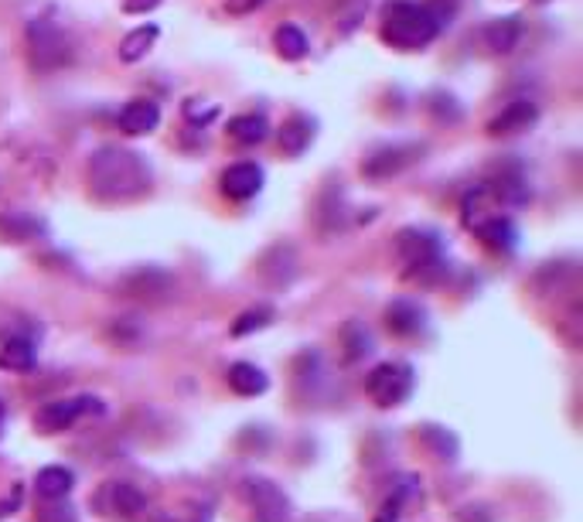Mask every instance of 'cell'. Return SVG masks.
<instances>
[{
    "label": "cell",
    "instance_id": "6da1fadb",
    "mask_svg": "<svg viewBox=\"0 0 583 522\" xmlns=\"http://www.w3.org/2000/svg\"><path fill=\"white\" fill-rule=\"evenodd\" d=\"M89 192L99 202H137L151 192V168L137 151L127 147H99L89 157Z\"/></svg>",
    "mask_w": 583,
    "mask_h": 522
},
{
    "label": "cell",
    "instance_id": "7a4b0ae2",
    "mask_svg": "<svg viewBox=\"0 0 583 522\" xmlns=\"http://www.w3.org/2000/svg\"><path fill=\"white\" fill-rule=\"evenodd\" d=\"M444 28V18L430 4L416 0H389L379 18V38L396 52H420Z\"/></svg>",
    "mask_w": 583,
    "mask_h": 522
},
{
    "label": "cell",
    "instance_id": "3957f363",
    "mask_svg": "<svg viewBox=\"0 0 583 522\" xmlns=\"http://www.w3.org/2000/svg\"><path fill=\"white\" fill-rule=\"evenodd\" d=\"M28 55L31 69L38 72H58L76 58V41L55 18L41 14V18L28 21Z\"/></svg>",
    "mask_w": 583,
    "mask_h": 522
},
{
    "label": "cell",
    "instance_id": "277c9868",
    "mask_svg": "<svg viewBox=\"0 0 583 522\" xmlns=\"http://www.w3.org/2000/svg\"><path fill=\"white\" fill-rule=\"evenodd\" d=\"M399 260H403V273L410 280H420V284H433V280L444 277L447 260H444V246L440 239L427 229H406L399 232Z\"/></svg>",
    "mask_w": 583,
    "mask_h": 522
},
{
    "label": "cell",
    "instance_id": "5b68a950",
    "mask_svg": "<svg viewBox=\"0 0 583 522\" xmlns=\"http://www.w3.org/2000/svg\"><path fill=\"white\" fill-rule=\"evenodd\" d=\"M93 413H103V400L82 393V396H62V400L45 403L35 413V427L41 434H62V430H72L79 420L93 417Z\"/></svg>",
    "mask_w": 583,
    "mask_h": 522
},
{
    "label": "cell",
    "instance_id": "8992f818",
    "mask_svg": "<svg viewBox=\"0 0 583 522\" xmlns=\"http://www.w3.org/2000/svg\"><path fill=\"white\" fill-rule=\"evenodd\" d=\"M365 393L376 406H399L413 393V369L406 362H382L365 379Z\"/></svg>",
    "mask_w": 583,
    "mask_h": 522
},
{
    "label": "cell",
    "instance_id": "52a82bcc",
    "mask_svg": "<svg viewBox=\"0 0 583 522\" xmlns=\"http://www.w3.org/2000/svg\"><path fill=\"white\" fill-rule=\"evenodd\" d=\"M243 495L256 522H294V505L283 495V488L273 485L270 478H246Z\"/></svg>",
    "mask_w": 583,
    "mask_h": 522
},
{
    "label": "cell",
    "instance_id": "ba28073f",
    "mask_svg": "<svg viewBox=\"0 0 583 522\" xmlns=\"http://www.w3.org/2000/svg\"><path fill=\"white\" fill-rule=\"evenodd\" d=\"M96 505L110 519H120V522H133V519H140L147 512L144 492H140L137 485H130V482H110V485H103V492H99Z\"/></svg>",
    "mask_w": 583,
    "mask_h": 522
},
{
    "label": "cell",
    "instance_id": "9c48e42d",
    "mask_svg": "<svg viewBox=\"0 0 583 522\" xmlns=\"http://www.w3.org/2000/svg\"><path fill=\"white\" fill-rule=\"evenodd\" d=\"M423 147L420 144H393V147H379L372 157H365L362 164V174H369V178H393L403 168H410L413 161H420Z\"/></svg>",
    "mask_w": 583,
    "mask_h": 522
},
{
    "label": "cell",
    "instance_id": "30bf717a",
    "mask_svg": "<svg viewBox=\"0 0 583 522\" xmlns=\"http://www.w3.org/2000/svg\"><path fill=\"white\" fill-rule=\"evenodd\" d=\"M263 188V168L253 161H239L232 168L222 171V195L232 198V202H249L256 198Z\"/></svg>",
    "mask_w": 583,
    "mask_h": 522
},
{
    "label": "cell",
    "instance_id": "8fae6325",
    "mask_svg": "<svg viewBox=\"0 0 583 522\" xmlns=\"http://www.w3.org/2000/svg\"><path fill=\"white\" fill-rule=\"evenodd\" d=\"M536 120H539V106L532 103V99H515V103H508L505 110L488 123V134L515 137V134H522V130H529Z\"/></svg>",
    "mask_w": 583,
    "mask_h": 522
},
{
    "label": "cell",
    "instance_id": "7c38bea8",
    "mask_svg": "<svg viewBox=\"0 0 583 522\" xmlns=\"http://www.w3.org/2000/svg\"><path fill=\"white\" fill-rule=\"evenodd\" d=\"M157 123H161V106L154 103V99H133L120 110L116 116V127L123 130L127 137H144L157 130Z\"/></svg>",
    "mask_w": 583,
    "mask_h": 522
},
{
    "label": "cell",
    "instance_id": "4fadbf2b",
    "mask_svg": "<svg viewBox=\"0 0 583 522\" xmlns=\"http://www.w3.org/2000/svg\"><path fill=\"white\" fill-rule=\"evenodd\" d=\"M474 232L485 239V246H491V250H498V253L515 250V239H519V229H515V222L508 219L505 212L488 215L485 222H478V226H474Z\"/></svg>",
    "mask_w": 583,
    "mask_h": 522
},
{
    "label": "cell",
    "instance_id": "5bb4252c",
    "mask_svg": "<svg viewBox=\"0 0 583 522\" xmlns=\"http://www.w3.org/2000/svg\"><path fill=\"white\" fill-rule=\"evenodd\" d=\"M519 41H522V21L515 18V14H508V18H495L485 28V45H488V52H495V55L515 52Z\"/></svg>",
    "mask_w": 583,
    "mask_h": 522
},
{
    "label": "cell",
    "instance_id": "9a60e30c",
    "mask_svg": "<svg viewBox=\"0 0 583 522\" xmlns=\"http://www.w3.org/2000/svg\"><path fill=\"white\" fill-rule=\"evenodd\" d=\"M314 140V120L304 113H294L280 130V151L287 157H301Z\"/></svg>",
    "mask_w": 583,
    "mask_h": 522
},
{
    "label": "cell",
    "instance_id": "2e32d148",
    "mask_svg": "<svg viewBox=\"0 0 583 522\" xmlns=\"http://www.w3.org/2000/svg\"><path fill=\"white\" fill-rule=\"evenodd\" d=\"M72 485H76V475H72L65 464H48V468H41L38 478H35L38 495L48 502H62L65 495L72 492Z\"/></svg>",
    "mask_w": 583,
    "mask_h": 522
},
{
    "label": "cell",
    "instance_id": "e0dca14e",
    "mask_svg": "<svg viewBox=\"0 0 583 522\" xmlns=\"http://www.w3.org/2000/svg\"><path fill=\"white\" fill-rule=\"evenodd\" d=\"M229 137L236 140L239 147H256L270 137V123H266L263 113H243L229 120Z\"/></svg>",
    "mask_w": 583,
    "mask_h": 522
},
{
    "label": "cell",
    "instance_id": "ac0fdd59",
    "mask_svg": "<svg viewBox=\"0 0 583 522\" xmlns=\"http://www.w3.org/2000/svg\"><path fill=\"white\" fill-rule=\"evenodd\" d=\"M226 379H229V389L236 396H260V393H266V386H270V379L263 376V369L253 366V362H236V366H229Z\"/></svg>",
    "mask_w": 583,
    "mask_h": 522
},
{
    "label": "cell",
    "instance_id": "d6986e66",
    "mask_svg": "<svg viewBox=\"0 0 583 522\" xmlns=\"http://www.w3.org/2000/svg\"><path fill=\"white\" fill-rule=\"evenodd\" d=\"M386 325L399 338L420 335L423 331V311L416 308L413 301H396V304H389V311H386Z\"/></svg>",
    "mask_w": 583,
    "mask_h": 522
},
{
    "label": "cell",
    "instance_id": "ffe728a7",
    "mask_svg": "<svg viewBox=\"0 0 583 522\" xmlns=\"http://www.w3.org/2000/svg\"><path fill=\"white\" fill-rule=\"evenodd\" d=\"M35 366V342L24 335H14L0 345V369H11V372H28Z\"/></svg>",
    "mask_w": 583,
    "mask_h": 522
},
{
    "label": "cell",
    "instance_id": "44dd1931",
    "mask_svg": "<svg viewBox=\"0 0 583 522\" xmlns=\"http://www.w3.org/2000/svg\"><path fill=\"white\" fill-rule=\"evenodd\" d=\"M273 48H277L280 58H287V62H301V58L311 52V41L297 24H283L277 28V35H273Z\"/></svg>",
    "mask_w": 583,
    "mask_h": 522
},
{
    "label": "cell",
    "instance_id": "7402d4cb",
    "mask_svg": "<svg viewBox=\"0 0 583 522\" xmlns=\"http://www.w3.org/2000/svg\"><path fill=\"white\" fill-rule=\"evenodd\" d=\"M157 24H140V28H133L127 38L120 41V58L123 62H140L147 52L154 48V41H157Z\"/></svg>",
    "mask_w": 583,
    "mask_h": 522
},
{
    "label": "cell",
    "instance_id": "603a6c76",
    "mask_svg": "<svg viewBox=\"0 0 583 522\" xmlns=\"http://www.w3.org/2000/svg\"><path fill=\"white\" fill-rule=\"evenodd\" d=\"M41 226L31 215H24V212H11V215H4L0 219V232H4L7 239H14V243H24V239H31L35 236Z\"/></svg>",
    "mask_w": 583,
    "mask_h": 522
},
{
    "label": "cell",
    "instance_id": "cb8c5ba5",
    "mask_svg": "<svg viewBox=\"0 0 583 522\" xmlns=\"http://www.w3.org/2000/svg\"><path fill=\"white\" fill-rule=\"evenodd\" d=\"M273 321V311L270 308H256V311H246L243 318L232 325V335H249V331H256V328H266Z\"/></svg>",
    "mask_w": 583,
    "mask_h": 522
},
{
    "label": "cell",
    "instance_id": "d4e9b609",
    "mask_svg": "<svg viewBox=\"0 0 583 522\" xmlns=\"http://www.w3.org/2000/svg\"><path fill=\"white\" fill-rule=\"evenodd\" d=\"M38 522H76V516H72V509L69 505H48V509H41V516H38Z\"/></svg>",
    "mask_w": 583,
    "mask_h": 522
},
{
    "label": "cell",
    "instance_id": "484cf974",
    "mask_svg": "<svg viewBox=\"0 0 583 522\" xmlns=\"http://www.w3.org/2000/svg\"><path fill=\"white\" fill-rule=\"evenodd\" d=\"M21 499H24V492H21V488H14V492L7 495L4 502H0V519L14 516V512H18V505H21Z\"/></svg>",
    "mask_w": 583,
    "mask_h": 522
},
{
    "label": "cell",
    "instance_id": "4316f807",
    "mask_svg": "<svg viewBox=\"0 0 583 522\" xmlns=\"http://www.w3.org/2000/svg\"><path fill=\"white\" fill-rule=\"evenodd\" d=\"M157 4H161V0H123V11L127 14H147V11H154Z\"/></svg>",
    "mask_w": 583,
    "mask_h": 522
},
{
    "label": "cell",
    "instance_id": "83f0119b",
    "mask_svg": "<svg viewBox=\"0 0 583 522\" xmlns=\"http://www.w3.org/2000/svg\"><path fill=\"white\" fill-rule=\"evenodd\" d=\"M260 4H266V0H246V4H243V11H249V7H260Z\"/></svg>",
    "mask_w": 583,
    "mask_h": 522
},
{
    "label": "cell",
    "instance_id": "f1b7e54d",
    "mask_svg": "<svg viewBox=\"0 0 583 522\" xmlns=\"http://www.w3.org/2000/svg\"><path fill=\"white\" fill-rule=\"evenodd\" d=\"M0 420H4V403H0Z\"/></svg>",
    "mask_w": 583,
    "mask_h": 522
}]
</instances>
